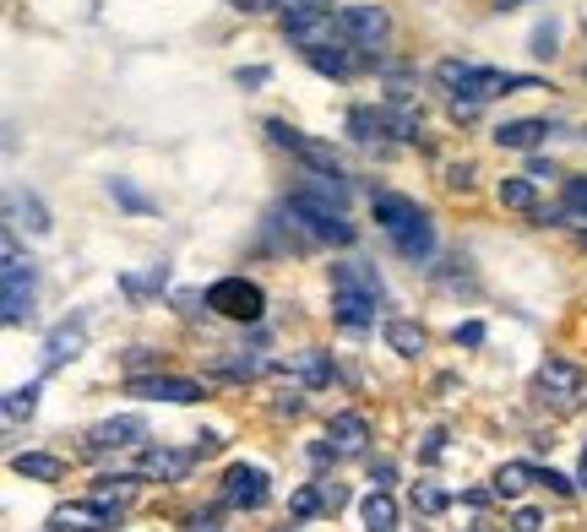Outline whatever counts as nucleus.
<instances>
[{"instance_id":"nucleus-1","label":"nucleus","mask_w":587,"mask_h":532,"mask_svg":"<svg viewBox=\"0 0 587 532\" xmlns=\"http://www.w3.org/2000/svg\"><path fill=\"white\" fill-rule=\"evenodd\" d=\"M284 218H289V229L299 234V245H354V223L343 218V207L315 201V196H304V190H294L289 201H284Z\"/></svg>"},{"instance_id":"nucleus-2","label":"nucleus","mask_w":587,"mask_h":532,"mask_svg":"<svg viewBox=\"0 0 587 532\" xmlns=\"http://www.w3.org/2000/svg\"><path fill=\"white\" fill-rule=\"evenodd\" d=\"M533 397L539 407H550V413H583L587 407V370L583 365H572V359H561V354H550L539 370H533Z\"/></svg>"},{"instance_id":"nucleus-3","label":"nucleus","mask_w":587,"mask_h":532,"mask_svg":"<svg viewBox=\"0 0 587 532\" xmlns=\"http://www.w3.org/2000/svg\"><path fill=\"white\" fill-rule=\"evenodd\" d=\"M284 33H289V44H299L304 55H321V49H343V44H348L343 16H332L326 5H310V0H294L289 5Z\"/></svg>"},{"instance_id":"nucleus-4","label":"nucleus","mask_w":587,"mask_h":532,"mask_svg":"<svg viewBox=\"0 0 587 532\" xmlns=\"http://www.w3.org/2000/svg\"><path fill=\"white\" fill-rule=\"evenodd\" d=\"M0 315H5V326H22L27 321V310H33V262L16 251V240L5 234V271H0Z\"/></svg>"},{"instance_id":"nucleus-5","label":"nucleus","mask_w":587,"mask_h":532,"mask_svg":"<svg viewBox=\"0 0 587 532\" xmlns=\"http://www.w3.org/2000/svg\"><path fill=\"white\" fill-rule=\"evenodd\" d=\"M207 310L223 315V321H262L267 293H262L251 277H218V282L207 288Z\"/></svg>"},{"instance_id":"nucleus-6","label":"nucleus","mask_w":587,"mask_h":532,"mask_svg":"<svg viewBox=\"0 0 587 532\" xmlns=\"http://www.w3.org/2000/svg\"><path fill=\"white\" fill-rule=\"evenodd\" d=\"M120 528V506L104 500H71L49 511V532H115Z\"/></svg>"},{"instance_id":"nucleus-7","label":"nucleus","mask_w":587,"mask_h":532,"mask_svg":"<svg viewBox=\"0 0 587 532\" xmlns=\"http://www.w3.org/2000/svg\"><path fill=\"white\" fill-rule=\"evenodd\" d=\"M267 500H273V489H267V473H262V467L234 462V467L223 473V506H229V511H262Z\"/></svg>"},{"instance_id":"nucleus-8","label":"nucleus","mask_w":587,"mask_h":532,"mask_svg":"<svg viewBox=\"0 0 587 532\" xmlns=\"http://www.w3.org/2000/svg\"><path fill=\"white\" fill-rule=\"evenodd\" d=\"M337 16H343V33H348L354 49H376V44H387V33H392V16H387L381 5H343Z\"/></svg>"},{"instance_id":"nucleus-9","label":"nucleus","mask_w":587,"mask_h":532,"mask_svg":"<svg viewBox=\"0 0 587 532\" xmlns=\"http://www.w3.org/2000/svg\"><path fill=\"white\" fill-rule=\"evenodd\" d=\"M370 212H376V223L398 240V234H408V229H419V223H430L425 218V207L419 201H408V196H398V190H376L370 196Z\"/></svg>"},{"instance_id":"nucleus-10","label":"nucleus","mask_w":587,"mask_h":532,"mask_svg":"<svg viewBox=\"0 0 587 532\" xmlns=\"http://www.w3.org/2000/svg\"><path fill=\"white\" fill-rule=\"evenodd\" d=\"M511 88H533L528 77H511V71H495V66H479L473 60V71H468V82L451 93V99H473V104H495L500 93H511Z\"/></svg>"},{"instance_id":"nucleus-11","label":"nucleus","mask_w":587,"mask_h":532,"mask_svg":"<svg viewBox=\"0 0 587 532\" xmlns=\"http://www.w3.org/2000/svg\"><path fill=\"white\" fill-rule=\"evenodd\" d=\"M137 440H147V424L137 413H120V418L93 424L88 440H82V451H126V446H137Z\"/></svg>"},{"instance_id":"nucleus-12","label":"nucleus","mask_w":587,"mask_h":532,"mask_svg":"<svg viewBox=\"0 0 587 532\" xmlns=\"http://www.w3.org/2000/svg\"><path fill=\"white\" fill-rule=\"evenodd\" d=\"M202 456H196V446L191 451H169V446H147L142 456H137V473L142 478H158V484H180L191 467H196Z\"/></svg>"},{"instance_id":"nucleus-13","label":"nucleus","mask_w":587,"mask_h":532,"mask_svg":"<svg viewBox=\"0 0 587 532\" xmlns=\"http://www.w3.org/2000/svg\"><path fill=\"white\" fill-rule=\"evenodd\" d=\"M126 392H131V397H147V402H202L207 397V392H202L196 381H185V375H137Z\"/></svg>"},{"instance_id":"nucleus-14","label":"nucleus","mask_w":587,"mask_h":532,"mask_svg":"<svg viewBox=\"0 0 587 532\" xmlns=\"http://www.w3.org/2000/svg\"><path fill=\"white\" fill-rule=\"evenodd\" d=\"M326 446H332V456H365V446H370L365 413H337V418L326 424Z\"/></svg>"},{"instance_id":"nucleus-15","label":"nucleus","mask_w":587,"mask_h":532,"mask_svg":"<svg viewBox=\"0 0 587 532\" xmlns=\"http://www.w3.org/2000/svg\"><path fill=\"white\" fill-rule=\"evenodd\" d=\"M332 293H365V299H376V304L387 299L376 266H365V262H337L332 266Z\"/></svg>"},{"instance_id":"nucleus-16","label":"nucleus","mask_w":587,"mask_h":532,"mask_svg":"<svg viewBox=\"0 0 587 532\" xmlns=\"http://www.w3.org/2000/svg\"><path fill=\"white\" fill-rule=\"evenodd\" d=\"M273 370H278V375H289L294 386H304V392H310V386H326V381H332V365H326V354H315V348H304V354H289V359H284V365H273Z\"/></svg>"},{"instance_id":"nucleus-17","label":"nucleus","mask_w":587,"mask_h":532,"mask_svg":"<svg viewBox=\"0 0 587 532\" xmlns=\"http://www.w3.org/2000/svg\"><path fill=\"white\" fill-rule=\"evenodd\" d=\"M381 337H387V348L403 354V359H419V354H425V326H419V321L392 315V321H381Z\"/></svg>"},{"instance_id":"nucleus-18","label":"nucleus","mask_w":587,"mask_h":532,"mask_svg":"<svg viewBox=\"0 0 587 532\" xmlns=\"http://www.w3.org/2000/svg\"><path fill=\"white\" fill-rule=\"evenodd\" d=\"M332 315H337V326L365 332V326H376V299H365V293H332Z\"/></svg>"},{"instance_id":"nucleus-19","label":"nucleus","mask_w":587,"mask_h":532,"mask_svg":"<svg viewBox=\"0 0 587 532\" xmlns=\"http://www.w3.org/2000/svg\"><path fill=\"white\" fill-rule=\"evenodd\" d=\"M142 495V473H104V478H93V500H104V506H131Z\"/></svg>"},{"instance_id":"nucleus-20","label":"nucleus","mask_w":587,"mask_h":532,"mask_svg":"<svg viewBox=\"0 0 587 532\" xmlns=\"http://www.w3.org/2000/svg\"><path fill=\"white\" fill-rule=\"evenodd\" d=\"M11 473H16V478H38V484H60V478H66V462H60V456H44V451H22V456H11Z\"/></svg>"},{"instance_id":"nucleus-21","label":"nucleus","mask_w":587,"mask_h":532,"mask_svg":"<svg viewBox=\"0 0 587 532\" xmlns=\"http://www.w3.org/2000/svg\"><path fill=\"white\" fill-rule=\"evenodd\" d=\"M77 354H82V321H77V326L66 321V326H55V332H49L44 370H60V365H66V359H77Z\"/></svg>"},{"instance_id":"nucleus-22","label":"nucleus","mask_w":587,"mask_h":532,"mask_svg":"<svg viewBox=\"0 0 587 532\" xmlns=\"http://www.w3.org/2000/svg\"><path fill=\"white\" fill-rule=\"evenodd\" d=\"M544 136H550L544 120H506V126H495V141H500V147H511V152H533Z\"/></svg>"},{"instance_id":"nucleus-23","label":"nucleus","mask_w":587,"mask_h":532,"mask_svg":"<svg viewBox=\"0 0 587 532\" xmlns=\"http://www.w3.org/2000/svg\"><path fill=\"white\" fill-rule=\"evenodd\" d=\"M359 517H365V532H398V500L387 489H370Z\"/></svg>"},{"instance_id":"nucleus-24","label":"nucleus","mask_w":587,"mask_h":532,"mask_svg":"<svg viewBox=\"0 0 587 532\" xmlns=\"http://www.w3.org/2000/svg\"><path fill=\"white\" fill-rule=\"evenodd\" d=\"M500 207L506 212H539V185L528 180V174H511V180H500Z\"/></svg>"},{"instance_id":"nucleus-25","label":"nucleus","mask_w":587,"mask_h":532,"mask_svg":"<svg viewBox=\"0 0 587 532\" xmlns=\"http://www.w3.org/2000/svg\"><path fill=\"white\" fill-rule=\"evenodd\" d=\"M267 370H273V359H262V354H251V348H234V354L218 359V375H229V381H256V375H267Z\"/></svg>"},{"instance_id":"nucleus-26","label":"nucleus","mask_w":587,"mask_h":532,"mask_svg":"<svg viewBox=\"0 0 587 532\" xmlns=\"http://www.w3.org/2000/svg\"><path fill=\"white\" fill-rule=\"evenodd\" d=\"M299 190L315 196V201H332V207H348V196H354V185H348L343 174H304Z\"/></svg>"},{"instance_id":"nucleus-27","label":"nucleus","mask_w":587,"mask_h":532,"mask_svg":"<svg viewBox=\"0 0 587 532\" xmlns=\"http://www.w3.org/2000/svg\"><path fill=\"white\" fill-rule=\"evenodd\" d=\"M533 484H544V467H528V462H506V467L495 473V495H522V489H533Z\"/></svg>"},{"instance_id":"nucleus-28","label":"nucleus","mask_w":587,"mask_h":532,"mask_svg":"<svg viewBox=\"0 0 587 532\" xmlns=\"http://www.w3.org/2000/svg\"><path fill=\"white\" fill-rule=\"evenodd\" d=\"M392 245H398V256H408V262H430V256H436V229H430V223H419V229L398 234Z\"/></svg>"},{"instance_id":"nucleus-29","label":"nucleus","mask_w":587,"mask_h":532,"mask_svg":"<svg viewBox=\"0 0 587 532\" xmlns=\"http://www.w3.org/2000/svg\"><path fill=\"white\" fill-rule=\"evenodd\" d=\"M348 131L359 136V141H376V136H392V120H387V109H348Z\"/></svg>"},{"instance_id":"nucleus-30","label":"nucleus","mask_w":587,"mask_h":532,"mask_svg":"<svg viewBox=\"0 0 587 532\" xmlns=\"http://www.w3.org/2000/svg\"><path fill=\"white\" fill-rule=\"evenodd\" d=\"M169 282V266H147V271H126L120 277V288L131 293V299H147V293H158Z\"/></svg>"},{"instance_id":"nucleus-31","label":"nucleus","mask_w":587,"mask_h":532,"mask_svg":"<svg viewBox=\"0 0 587 532\" xmlns=\"http://www.w3.org/2000/svg\"><path fill=\"white\" fill-rule=\"evenodd\" d=\"M110 196H115L126 212H158V201H152L147 190H137L131 180H110Z\"/></svg>"},{"instance_id":"nucleus-32","label":"nucleus","mask_w":587,"mask_h":532,"mask_svg":"<svg viewBox=\"0 0 587 532\" xmlns=\"http://www.w3.org/2000/svg\"><path fill=\"white\" fill-rule=\"evenodd\" d=\"M11 212H16V218H22V223H27V229H33V234H49V229H55V223H49V212H44V201H38V196H16V201H11Z\"/></svg>"},{"instance_id":"nucleus-33","label":"nucleus","mask_w":587,"mask_h":532,"mask_svg":"<svg viewBox=\"0 0 587 532\" xmlns=\"http://www.w3.org/2000/svg\"><path fill=\"white\" fill-rule=\"evenodd\" d=\"M315 71H326V77H337V82H348L354 77V60L343 55V49H321V55H304Z\"/></svg>"},{"instance_id":"nucleus-34","label":"nucleus","mask_w":587,"mask_h":532,"mask_svg":"<svg viewBox=\"0 0 587 532\" xmlns=\"http://www.w3.org/2000/svg\"><path fill=\"white\" fill-rule=\"evenodd\" d=\"M451 500H446V489H436V484H414V511H425V517H440Z\"/></svg>"},{"instance_id":"nucleus-35","label":"nucleus","mask_w":587,"mask_h":532,"mask_svg":"<svg viewBox=\"0 0 587 532\" xmlns=\"http://www.w3.org/2000/svg\"><path fill=\"white\" fill-rule=\"evenodd\" d=\"M289 511H294V517H299V522H310V517H321V511H326V506H321V489H315V484H304V489H299V495H294V500H289Z\"/></svg>"},{"instance_id":"nucleus-36","label":"nucleus","mask_w":587,"mask_h":532,"mask_svg":"<svg viewBox=\"0 0 587 532\" xmlns=\"http://www.w3.org/2000/svg\"><path fill=\"white\" fill-rule=\"evenodd\" d=\"M468 71H473V60H440V66H436V82L446 88V93H457V88L468 82Z\"/></svg>"},{"instance_id":"nucleus-37","label":"nucleus","mask_w":587,"mask_h":532,"mask_svg":"<svg viewBox=\"0 0 587 532\" xmlns=\"http://www.w3.org/2000/svg\"><path fill=\"white\" fill-rule=\"evenodd\" d=\"M38 407V386H16V392H5V418L16 424L22 413H33Z\"/></svg>"},{"instance_id":"nucleus-38","label":"nucleus","mask_w":587,"mask_h":532,"mask_svg":"<svg viewBox=\"0 0 587 532\" xmlns=\"http://www.w3.org/2000/svg\"><path fill=\"white\" fill-rule=\"evenodd\" d=\"M566 212L587 223V174H572V180H566Z\"/></svg>"},{"instance_id":"nucleus-39","label":"nucleus","mask_w":587,"mask_h":532,"mask_svg":"<svg viewBox=\"0 0 587 532\" xmlns=\"http://www.w3.org/2000/svg\"><path fill=\"white\" fill-rule=\"evenodd\" d=\"M555 44H561V27H555V22H539V27H533V55H539V60H550V55H555Z\"/></svg>"},{"instance_id":"nucleus-40","label":"nucleus","mask_w":587,"mask_h":532,"mask_svg":"<svg viewBox=\"0 0 587 532\" xmlns=\"http://www.w3.org/2000/svg\"><path fill=\"white\" fill-rule=\"evenodd\" d=\"M315 489H321V506H326V511H332V517H337V511H343V506H348V484H337V478H321V484H315Z\"/></svg>"},{"instance_id":"nucleus-41","label":"nucleus","mask_w":587,"mask_h":532,"mask_svg":"<svg viewBox=\"0 0 587 532\" xmlns=\"http://www.w3.org/2000/svg\"><path fill=\"white\" fill-rule=\"evenodd\" d=\"M511 532H544V511H533V506H517V511H511Z\"/></svg>"},{"instance_id":"nucleus-42","label":"nucleus","mask_w":587,"mask_h":532,"mask_svg":"<svg viewBox=\"0 0 587 532\" xmlns=\"http://www.w3.org/2000/svg\"><path fill=\"white\" fill-rule=\"evenodd\" d=\"M180 532H218V511H191L180 522Z\"/></svg>"},{"instance_id":"nucleus-43","label":"nucleus","mask_w":587,"mask_h":532,"mask_svg":"<svg viewBox=\"0 0 587 532\" xmlns=\"http://www.w3.org/2000/svg\"><path fill=\"white\" fill-rule=\"evenodd\" d=\"M479 109H484V104H473V99H451V120H462V126L479 120Z\"/></svg>"},{"instance_id":"nucleus-44","label":"nucleus","mask_w":587,"mask_h":532,"mask_svg":"<svg viewBox=\"0 0 587 532\" xmlns=\"http://www.w3.org/2000/svg\"><path fill=\"white\" fill-rule=\"evenodd\" d=\"M446 185H451V190H468V185H473V163H451Z\"/></svg>"},{"instance_id":"nucleus-45","label":"nucleus","mask_w":587,"mask_h":532,"mask_svg":"<svg viewBox=\"0 0 587 532\" xmlns=\"http://www.w3.org/2000/svg\"><path fill=\"white\" fill-rule=\"evenodd\" d=\"M457 343H462V348H479V343H484V321H468V326H457Z\"/></svg>"},{"instance_id":"nucleus-46","label":"nucleus","mask_w":587,"mask_h":532,"mask_svg":"<svg viewBox=\"0 0 587 532\" xmlns=\"http://www.w3.org/2000/svg\"><path fill=\"white\" fill-rule=\"evenodd\" d=\"M392 478H398L392 462H376V467H370V489H387V495H392Z\"/></svg>"},{"instance_id":"nucleus-47","label":"nucleus","mask_w":587,"mask_h":532,"mask_svg":"<svg viewBox=\"0 0 587 532\" xmlns=\"http://www.w3.org/2000/svg\"><path fill=\"white\" fill-rule=\"evenodd\" d=\"M440 451H446V435H425V446H419V456H425V462H440Z\"/></svg>"},{"instance_id":"nucleus-48","label":"nucleus","mask_w":587,"mask_h":532,"mask_svg":"<svg viewBox=\"0 0 587 532\" xmlns=\"http://www.w3.org/2000/svg\"><path fill=\"white\" fill-rule=\"evenodd\" d=\"M234 82H240V88H262V82H267V66H251V71H234Z\"/></svg>"},{"instance_id":"nucleus-49","label":"nucleus","mask_w":587,"mask_h":532,"mask_svg":"<svg viewBox=\"0 0 587 532\" xmlns=\"http://www.w3.org/2000/svg\"><path fill=\"white\" fill-rule=\"evenodd\" d=\"M544 484H550L555 495H572V489H577V484H572L566 473H555V467H544Z\"/></svg>"},{"instance_id":"nucleus-50","label":"nucleus","mask_w":587,"mask_h":532,"mask_svg":"<svg viewBox=\"0 0 587 532\" xmlns=\"http://www.w3.org/2000/svg\"><path fill=\"white\" fill-rule=\"evenodd\" d=\"M284 0H234V11H278Z\"/></svg>"},{"instance_id":"nucleus-51","label":"nucleus","mask_w":587,"mask_h":532,"mask_svg":"<svg viewBox=\"0 0 587 532\" xmlns=\"http://www.w3.org/2000/svg\"><path fill=\"white\" fill-rule=\"evenodd\" d=\"M126 359H131V370H147V365H152V354H147V348H131Z\"/></svg>"},{"instance_id":"nucleus-52","label":"nucleus","mask_w":587,"mask_h":532,"mask_svg":"<svg viewBox=\"0 0 587 532\" xmlns=\"http://www.w3.org/2000/svg\"><path fill=\"white\" fill-rule=\"evenodd\" d=\"M577 484L587 489V446H583V467H577Z\"/></svg>"},{"instance_id":"nucleus-53","label":"nucleus","mask_w":587,"mask_h":532,"mask_svg":"<svg viewBox=\"0 0 587 532\" xmlns=\"http://www.w3.org/2000/svg\"><path fill=\"white\" fill-rule=\"evenodd\" d=\"M500 5H517V0H500Z\"/></svg>"},{"instance_id":"nucleus-54","label":"nucleus","mask_w":587,"mask_h":532,"mask_svg":"<svg viewBox=\"0 0 587 532\" xmlns=\"http://www.w3.org/2000/svg\"><path fill=\"white\" fill-rule=\"evenodd\" d=\"M583 245H587V229H583Z\"/></svg>"},{"instance_id":"nucleus-55","label":"nucleus","mask_w":587,"mask_h":532,"mask_svg":"<svg viewBox=\"0 0 587 532\" xmlns=\"http://www.w3.org/2000/svg\"><path fill=\"white\" fill-rule=\"evenodd\" d=\"M583 33H587V22H583Z\"/></svg>"}]
</instances>
